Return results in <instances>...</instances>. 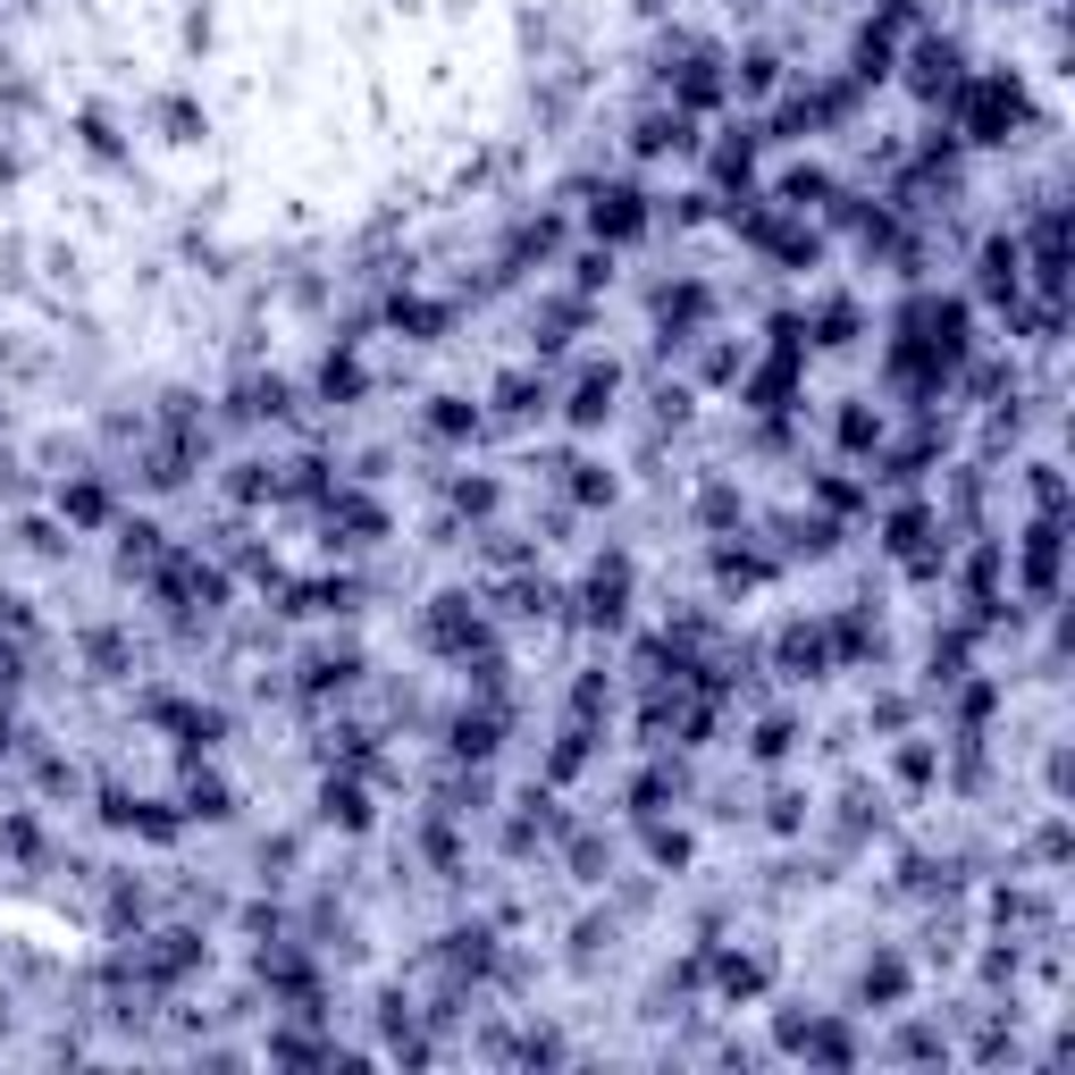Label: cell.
Segmentation results:
<instances>
[{
    "label": "cell",
    "mask_w": 1075,
    "mask_h": 1075,
    "mask_svg": "<svg viewBox=\"0 0 1075 1075\" xmlns=\"http://www.w3.org/2000/svg\"><path fill=\"white\" fill-rule=\"evenodd\" d=\"M589 228H597V235H639V228H647L639 194H631V185H605V194H597V210H589Z\"/></svg>",
    "instance_id": "1"
}]
</instances>
